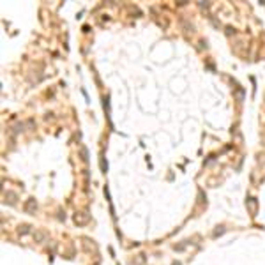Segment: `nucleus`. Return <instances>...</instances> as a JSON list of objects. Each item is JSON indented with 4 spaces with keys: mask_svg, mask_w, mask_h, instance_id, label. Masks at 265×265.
<instances>
[{
    "mask_svg": "<svg viewBox=\"0 0 265 265\" xmlns=\"http://www.w3.org/2000/svg\"><path fill=\"white\" fill-rule=\"evenodd\" d=\"M36 208H37L36 200H28V202H27V205H25V210H27V212H32V210H36Z\"/></svg>",
    "mask_w": 265,
    "mask_h": 265,
    "instance_id": "1",
    "label": "nucleus"
},
{
    "mask_svg": "<svg viewBox=\"0 0 265 265\" xmlns=\"http://www.w3.org/2000/svg\"><path fill=\"white\" fill-rule=\"evenodd\" d=\"M34 239H36L37 242H44V240H46V233H44V232H36V233H34Z\"/></svg>",
    "mask_w": 265,
    "mask_h": 265,
    "instance_id": "2",
    "label": "nucleus"
},
{
    "mask_svg": "<svg viewBox=\"0 0 265 265\" xmlns=\"http://www.w3.org/2000/svg\"><path fill=\"white\" fill-rule=\"evenodd\" d=\"M28 232H30V226H28V225H23V226L19 228V233H21V235H27Z\"/></svg>",
    "mask_w": 265,
    "mask_h": 265,
    "instance_id": "3",
    "label": "nucleus"
}]
</instances>
